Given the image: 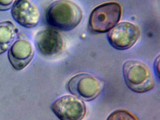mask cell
Wrapping results in <instances>:
<instances>
[{"label": "cell", "instance_id": "obj_12", "mask_svg": "<svg viewBox=\"0 0 160 120\" xmlns=\"http://www.w3.org/2000/svg\"><path fill=\"white\" fill-rule=\"evenodd\" d=\"M18 0H0V11H5L12 7Z\"/></svg>", "mask_w": 160, "mask_h": 120}, {"label": "cell", "instance_id": "obj_4", "mask_svg": "<svg viewBox=\"0 0 160 120\" xmlns=\"http://www.w3.org/2000/svg\"><path fill=\"white\" fill-rule=\"evenodd\" d=\"M69 92L79 99L90 101L102 92L104 82L91 74L80 73L72 77L67 83Z\"/></svg>", "mask_w": 160, "mask_h": 120}, {"label": "cell", "instance_id": "obj_8", "mask_svg": "<svg viewBox=\"0 0 160 120\" xmlns=\"http://www.w3.org/2000/svg\"><path fill=\"white\" fill-rule=\"evenodd\" d=\"M12 14L18 23L26 28L35 27L41 17L38 7L30 0H18L12 7Z\"/></svg>", "mask_w": 160, "mask_h": 120}, {"label": "cell", "instance_id": "obj_6", "mask_svg": "<svg viewBox=\"0 0 160 120\" xmlns=\"http://www.w3.org/2000/svg\"><path fill=\"white\" fill-rule=\"evenodd\" d=\"M51 110L60 120H82L86 113L85 104L72 95L58 98L51 105Z\"/></svg>", "mask_w": 160, "mask_h": 120}, {"label": "cell", "instance_id": "obj_1", "mask_svg": "<svg viewBox=\"0 0 160 120\" xmlns=\"http://www.w3.org/2000/svg\"><path fill=\"white\" fill-rule=\"evenodd\" d=\"M83 18L81 8L70 0H56L46 11V19L51 28L63 31L73 30Z\"/></svg>", "mask_w": 160, "mask_h": 120}, {"label": "cell", "instance_id": "obj_2", "mask_svg": "<svg viewBox=\"0 0 160 120\" xmlns=\"http://www.w3.org/2000/svg\"><path fill=\"white\" fill-rule=\"evenodd\" d=\"M122 73L127 87L135 92H146L155 86L151 70L143 62L137 60L126 61L122 66Z\"/></svg>", "mask_w": 160, "mask_h": 120}, {"label": "cell", "instance_id": "obj_9", "mask_svg": "<svg viewBox=\"0 0 160 120\" xmlns=\"http://www.w3.org/2000/svg\"><path fill=\"white\" fill-rule=\"evenodd\" d=\"M34 55V48L32 43L27 39L21 38L12 45L8 52V58L12 67L20 71L29 64Z\"/></svg>", "mask_w": 160, "mask_h": 120}, {"label": "cell", "instance_id": "obj_13", "mask_svg": "<svg viewBox=\"0 0 160 120\" xmlns=\"http://www.w3.org/2000/svg\"><path fill=\"white\" fill-rule=\"evenodd\" d=\"M159 56H158V58H156L155 60V62L154 63V69L155 71V74L156 76L158 77V78H159V65H160V61H159Z\"/></svg>", "mask_w": 160, "mask_h": 120}, {"label": "cell", "instance_id": "obj_3", "mask_svg": "<svg viewBox=\"0 0 160 120\" xmlns=\"http://www.w3.org/2000/svg\"><path fill=\"white\" fill-rule=\"evenodd\" d=\"M121 15L122 8L118 3L110 2L102 4L92 12L89 27L93 32H106L119 21Z\"/></svg>", "mask_w": 160, "mask_h": 120}, {"label": "cell", "instance_id": "obj_7", "mask_svg": "<svg viewBox=\"0 0 160 120\" xmlns=\"http://www.w3.org/2000/svg\"><path fill=\"white\" fill-rule=\"evenodd\" d=\"M35 44L40 53L46 57L59 55L63 51L64 41L62 35L56 29L45 28L35 36Z\"/></svg>", "mask_w": 160, "mask_h": 120}, {"label": "cell", "instance_id": "obj_10", "mask_svg": "<svg viewBox=\"0 0 160 120\" xmlns=\"http://www.w3.org/2000/svg\"><path fill=\"white\" fill-rule=\"evenodd\" d=\"M18 32V30L12 22L6 21L0 23V54L10 49Z\"/></svg>", "mask_w": 160, "mask_h": 120}, {"label": "cell", "instance_id": "obj_11", "mask_svg": "<svg viewBox=\"0 0 160 120\" xmlns=\"http://www.w3.org/2000/svg\"><path fill=\"white\" fill-rule=\"evenodd\" d=\"M107 120H138L137 118L125 110H118L112 112Z\"/></svg>", "mask_w": 160, "mask_h": 120}, {"label": "cell", "instance_id": "obj_5", "mask_svg": "<svg viewBox=\"0 0 160 120\" xmlns=\"http://www.w3.org/2000/svg\"><path fill=\"white\" fill-rule=\"evenodd\" d=\"M140 35V30L137 25L128 22H123L117 24L108 32L107 38L113 48L124 50L133 47Z\"/></svg>", "mask_w": 160, "mask_h": 120}]
</instances>
